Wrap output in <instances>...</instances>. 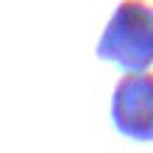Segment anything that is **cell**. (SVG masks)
<instances>
[{"label": "cell", "mask_w": 153, "mask_h": 153, "mask_svg": "<svg viewBox=\"0 0 153 153\" xmlns=\"http://www.w3.org/2000/svg\"><path fill=\"white\" fill-rule=\"evenodd\" d=\"M95 56L125 73L148 70L153 64V3L123 0L95 45Z\"/></svg>", "instance_id": "obj_1"}, {"label": "cell", "mask_w": 153, "mask_h": 153, "mask_svg": "<svg viewBox=\"0 0 153 153\" xmlns=\"http://www.w3.org/2000/svg\"><path fill=\"white\" fill-rule=\"evenodd\" d=\"M111 123L128 139L153 142V70H137L114 84Z\"/></svg>", "instance_id": "obj_2"}]
</instances>
